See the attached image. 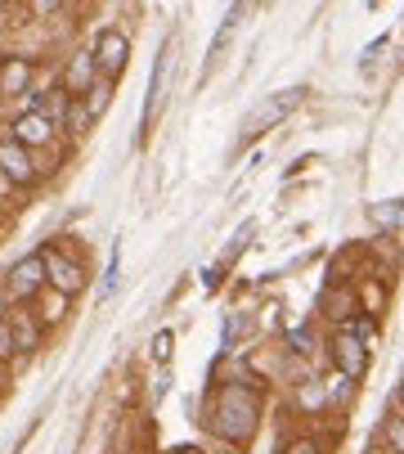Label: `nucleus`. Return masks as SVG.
Returning <instances> with one entry per match:
<instances>
[{
	"label": "nucleus",
	"mask_w": 404,
	"mask_h": 454,
	"mask_svg": "<svg viewBox=\"0 0 404 454\" xmlns=\"http://www.w3.org/2000/svg\"><path fill=\"white\" fill-rule=\"evenodd\" d=\"M256 423H260V396L247 382H225L216 392V410H212L216 436L229 445H247L256 436Z\"/></svg>",
	"instance_id": "1"
},
{
	"label": "nucleus",
	"mask_w": 404,
	"mask_h": 454,
	"mask_svg": "<svg viewBox=\"0 0 404 454\" xmlns=\"http://www.w3.org/2000/svg\"><path fill=\"white\" fill-rule=\"evenodd\" d=\"M301 99H306V86H288V90H275L269 99H260L243 121V140H256V136L269 131V126H279L292 108H301Z\"/></svg>",
	"instance_id": "2"
},
{
	"label": "nucleus",
	"mask_w": 404,
	"mask_h": 454,
	"mask_svg": "<svg viewBox=\"0 0 404 454\" xmlns=\"http://www.w3.org/2000/svg\"><path fill=\"white\" fill-rule=\"evenodd\" d=\"M41 256H45V275H50V288H54L58 297H77V293L86 288V270L73 262V256H63L58 247H41Z\"/></svg>",
	"instance_id": "3"
},
{
	"label": "nucleus",
	"mask_w": 404,
	"mask_h": 454,
	"mask_svg": "<svg viewBox=\"0 0 404 454\" xmlns=\"http://www.w3.org/2000/svg\"><path fill=\"white\" fill-rule=\"evenodd\" d=\"M126 59H130V36L117 32V27H104L95 36V63H99V73L117 82L126 73Z\"/></svg>",
	"instance_id": "4"
},
{
	"label": "nucleus",
	"mask_w": 404,
	"mask_h": 454,
	"mask_svg": "<svg viewBox=\"0 0 404 454\" xmlns=\"http://www.w3.org/2000/svg\"><path fill=\"white\" fill-rule=\"evenodd\" d=\"M99 77H104V73H99V63H95V50H77L73 59H67V68H63V82H58V86L73 95V99H82Z\"/></svg>",
	"instance_id": "5"
},
{
	"label": "nucleus",
	"mask_w": 404,
	"mask_h": 454,
	"mask_svg": "<svg viewBox=\"0 0 404 454\" xmlns=\"http://www.w3.org/2000/svg\"><path fill=\"white\" fill-rule=\"evenodd\" d=\"M332 360H337V373H346L351 382L369 373V347L355 333H346V329L332 338Z\"/></svg>",
	"instance_id": "6"
},
{
	"label": "nucleus",
	"mask_w": 404,
	"mask_h": 454,
	"mask_svg": "<svg viewBox=\"0 0 404 454\" xmlns=\"http://www.w3.org/2000/svg\"><path fill=\"white\" fill-rule=\"evenodd\" d=\"M0 176H5L10 184H32L36 180V167H32V153L5 131L0 136Z\"/></svg>",
	"instance_id": "7"
},
{
	"label": "nucleus",
	"mask_w": 404,
	"mask_h": 454,
	"mask_svg": "<svg viewBox=\"0 0 404 454\" xmlns=\"http://www.w3.org/2000/svg\"><path fill=\"white\" fill-rule=\"evenodd\" d=\"M45 284H50V275H45V256H41V252H27L23 262L10 266V293H14V297H32V293H41Z\"/></svg>",
	"instance_id": "8"
},
{
	"label": "nucleus",
	"mask_w": 404,
	"mask_h": 454,
	"mask_svg": "<svg viewBox=\"0 0 404 454\" xmlns=\"http://www.w3.org/2000/svg\"><path fill=\"white\" fill-rule=\"evenodd\" d=\"M27 99L32 95V59L23 54H5L0 59V99Z\"/></svg>",
	"instance_id": "9"
},
{
	"label": "nucleus",
	"mask_w": 404,
	"mask_h": 454,
	"mask_svg": "<svg viewBox=\"0 0 404 454\" xmlns=\"http://www.w3.org/2000/svg\"><path fill=\"white\" fill-rule=\"evenodd\" d=\"M54 131H58V126H54L45 113H23V117L10 126V136H14L27 153H32V149H45V145L54 140Z\"/></svg>",
	"instance_id": "10"
},
{
	"label": "nucleus",
	"mask_w": 404,
	"mask_h": 454,
	"mask_svg": "<svg viewBox=\"0 0 404 454\" xmlns=\"http://www.w3.org/2000/svg\"><path fill=\"white\" fill-rule=\"evenodd\" d=\"M171 54H175V45L167 41V45H162V54H158V68H153V77H149V104H144V131H149V121H153V113L162 108V90H167V77H171Z\"/></svg>",
	"instance_id": "11"
},
{
	"label": "nucleus",
	"mask_w": 404,
	"mask_h": 454,
	"mask_svg": "<svg viewBox=\"0 0 404 454\" xmlns=\"http://www.w3.org/2000/svg\"><path fill=\"white\" fill-rule=\"evenodd\" d=\"M10 329H14L19 351H36L41 347V319L32 310H10Z\"/></svg>",
	"instance_id": "12"
},
{
	"label": "nucleus",
	"mask_w": 404,
	"mask_h": 454,
	"mask_svg": "<svg viewBox=\"0 0 404 454\" xmlns=\"http://www.w3.org/2000/svg\"><path fill=\"white\" fill-rule=\"evenodd\" d=\"M108 104H113V77H99V82L86 90V117L99 121V117L108 113Z\"/></svg>",
	"instance_id": "13"
},
{
	"label": "nucleus",
	"mask_w": 404,
	"mask_h": 454,
	"mask_svg": "<svg viewBox=\"0 0 404 454\" xmlns=\"http://www.w3.org/2000/svg\"><path fill=\"white\" fill-rule=\"evenodd\" d=\"M297 405L301 410H323L328 405V387L323 382H301L297 387Z\"/></svg>",
	"instance_id": "14"
},
{
	"label": "nucleus",
	"mask_w": 404,
	"mask_h": 454,
	"mask_svg": "<svg viewBox=\"0 0 404 454\" xmlns=\"http://www.w3.org/2000/svg\"><path fill=\"white\" fill-rule=\"evenodd\" d=\"M90 126H95V121L86 117V104H82V99H73V113H67V136H86Z\"/></svg>",
	"instance_id": "15"
},
{
	"label": "nucleus",
	"mask_w": 404,
	"mask_h": 454,
	"mask_svg": "<svg viewBox=\"0 0 404 454\" xmlns=\"http://www.w3.org/2000/svg\"><path fill=\"white\" fill-rule=\"evenodd\" d=\"M19 351V342H14V329H10V315L0 319V360H10Z\"/></svg>",
	"instance_id": "16"
},
{
	"label": "nucleus",
	"mask_w": 404,
	"mask_h": 454,
	"mask_svg": "<svg viewBox=\"0 0 404 454\" xmlns=\"http://www.w3.org/2000/svg\"><path fill=\"white\" fill-rule=\"evenodd\" d=\"M279 454H323V450H319V441H315V436H297V441H288Z\"/></svg>",
	"instance_id": "17"
},
{
	"label": "nucleus",
	"mask_w": 404,
	"mask_h": 454,
	"mask_svg": "<svg viewBox=\"0 0 404 454\" xmlns=\"http://www.w3.org/2000/svg\"><path fill=\"white\" fill-rule=\"evenodd\" d=\"M373 221H377L382 230H386V225H400V221H404V203H400V207H373Z\"/></svg>",
	"instance_id": "18"
},
{
	"label": "nucleus",
	"mask_w": 404,
	"mask_h": 454,
	"mask_svg": "<svg viewBox=\"0 0 404 454\" xmlns=\"http://www.w3.org/2000/svg\"><path fill=\"white\" fill-rule=\"evenodd\" d=\"M386 441H391L395 454H404V419H391V423H386Z\"/></svg>",
	"instance_id": "19"
},
{
	"label": "nucleus",
	"mask_w": 404,
	"mask_h": 454,
	"mask_svg": "<svg viewBox=\"0 0 404 454\" xmlns=\"http://www.w3.org/2000/svg\"><path fill=\"white\" fill-rule=\"evenodd\" d=\"M351 396V378L337 373V382H328V401H346Z\"/></svg>",
	"instance_id": "20"
},
{
	"label": "nucleus",
	"mask_w": 404,
	"mask_h": 454,
	"mask_svg": "<svg viewBox=\"0 0 404 454\" xmlns=\"http://www.w3.org/2000/svg\"><path fill=\"white\" fill-rule=\"evenodd\" d=\"M171 342H175V338L162 329V333L153 338V360H162V364H167V360H171Z\"/></svg>",
	"instance_id": "21"
},
{
	"label": "nucleus",
	"mask_w": 404,
	"mask_h": 454,
	"mask_svg": "<svg viewBox=\"0 0 404 454\" xmlns=\"http://www.w3.org/2000/svg\"><path fill=\"white\" fill-rule=\"evenodd\" d=\"M288 342H292V351H301V356H310L315 347H310V329H292L288 333Z\"/></svg>",
	"instance_id": "22"
},
{
	"label": "nucleus",
	"mask_w": 404,
	"mask_h": 454,
	"mask_svg": "<svg viewBox=\"0 0 404 454\" xmlns=\"http://www.w3.org/2000/svg\"><path fill=\"white\" fill-rule=\"evenodd\" d=\"M10 19H14V10H10V5H0V27H10Z\"/></svg>",
	"instance_id": "23"
},
{
	"label": "nucleus",
	"mask_w": 404,
	"mask_h": 454,
	"mask_svg": "<svg viewBox=\"0 0 404 454\" xmlns=\"http://www.w3.org/2000/svg\"><path fill=\"white\" fill-rule=\"evenodd\" d=\"M171 454H202L198 445H180V450H171Z\"/></svg>",
	"instance_id": "24"
},
{
	"label": "nucleus",
	"mask_w": 404,
	"mask_h": 454,
	"mask_svg": "<svg viewBox=\"0 0 404 454\" xmlns=\"http://www.w3.org/2000/svg\"><path fill=\"white\" fill-rule=\"evenodd\" d=\"M395 401H400V405H404V378H400V392H395Z\"/></svg>",
	"instance_id": "25"
},
{
	"label": "nucleus",
	"mask_w": 404,
	"mask_h": 454,
	"mask_svg": "<svg viewBox=\"0 0 404 454\" xmlns=\"http://www.w3.org/2000/svg\"><path fill=\"white\" fill-rule=\"evenodd\" d=\"M5 310H10V306H5V297H0V319H5Z\"/></svg>",
	"instance_id": "26"
}]
</instances>
